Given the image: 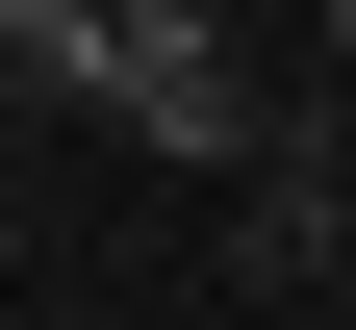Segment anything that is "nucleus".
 <instances>
[{
    "mask_svg": "<svg viewBox=\"0 0 356 330\" xmlns=\"http://www.w3.org/2000/svg\"><path fill=\"white\" fill-rule=\"evenodd\" d=\"M102 51H127V102H102V127H127V153H178V178H229L254 127L305 102V76L254 51V0H102Z\"/></svg>",
    "mask_w": 356,
    "mask_h": 330,
    "instance_id": "obj_1",
    "label": "nucleus"
}]
</instances>
